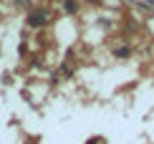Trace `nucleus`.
<instances>
[{
  "mask_svg": "<svg viewBox=\"0 0 154 144\" xmlns=\"http://www.w3.org/2000/svg\"><path fill=\"white\" fill-rule=\"evenodd\" d=\"M46 10H33V13H30V15H28V25H30V28H41V25L43 23H46Z\"/></svg>",
  "mask_w": 154,
  "mask_h": 144,
  "instance_id": "1",
  "label": "nucleus"
},
{
  "mask_svg": "<svg viewBox=\"0 0 154 144\" xmlns=\"http://www.w3.org/2000/svg\"><path fill=\"white\" fill-rule=\"evenodd\" d=\"M66 10H68V13L76 10V3H73V0H68V3H66Z\"/></svg>",
  "mask_w": 154,
  "mask_h": 144,
  "instance_id": "2",
  "label": "nucleus"
},
{
  "mask_svg": "<svg viewBox=\"0 0 154 144\" xmlns=\"http://www.w3.org/2000/svg\"><path fill=\"white\" fill-rule=\"evenodd\" d=\"M88 144H104V139H91Z\"/></svg>",
  "mask_w": 154,
  "mask_h": 144,
  "instance_id": "3",
  "label": "nucleus"
},
{
  "mask_svg": "<svg viewBox=\"0 0 154 144\" xmlns=\"http://www.w3.org/2000/svg\"><path fill=\"white\" fill-rule=\"evenodd\" d=\"M15 3H18V5H28L30 0H15Z\"/></svg>",
  "mask_w": 154,
  "mask_h": 144,
  "instance_id": "4",
  "label": "nucleus"
}]
</instances>
